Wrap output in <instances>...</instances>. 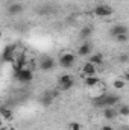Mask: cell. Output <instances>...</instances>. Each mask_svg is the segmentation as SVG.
<instances>
[{
  "mask_svg": "<svg viewBox=\"0 0 129 130\" xmlns=\"http://www.w3.org/2000/svg\"><path fill=\"white\" fill-rule=\"evenodd\" d=\"M119 101H120V98L117 97V95L106 94V95H102V97L97 98L96 101H94V104H96L97 107H112V106H115Z\"/></svg>",
  "mask_w": 129,
  "mask_h": 130,
  "instance_id": "1",
  "label": "cell"
},
{
  "mask_svg": "<svg viewBox=\"0 0 129 130\" xmlns=\"http://www.w3.org/2000/svg\"><path fill=\"white\" fill-rule=\"evenodd\" d=\"M15 79L17 80H20L21 83H28V82H31L33 79V73L31 68H21V70H17L15 71Z\"/></svg>",
  "mask_w": 129,
  "mask_h": 130,
  "instance_id": "2",
  "label": "cell"
},
{
  "mask_svg": "<svg viewBox=\"0 0 129 130\" xmlns=\"http://www.w3.org/2000/svg\"><path fill=\"white\" fill-rule=\"evenodd\" d=\"M74 62H76V56L71 52H65L59 56V65L62 68H70V67L74 65Z\"/></svg>",
  "mask_w": 129,
  "mask_h": 130,
  "instance_id": "3",
  "label": "cell"
},
{
  "mask_svg": "<svg viewBox=\"0 0 129 130\" xmlns=\"http://www.w3.org/2000/svg\"><path fill=\"white\" fill-rule=\"evenodd\" d=\"M93 14L96 17H99V18H105V17L112 15V8L109 5H97L96 8L93 9Z\"/></svg>",
  "mask_w": 129,
  "mask_h": 130,
  "instance_id": "4",
  "label": "cell"
},
{
  "mask_svg": "<svg viewBox=\"0 0 129 130\" xmlns=\"http://www.w3.org/2000/svg\"><path fill=\"white\" fill-rule=\"evenodd\" d=\"M53 67H55V59H53V58H50V56L43 58V59H41V62H40V68H41L43 71H50Z\"/></svg>",
  "mask_w": 129,
  "mask_h": 130,
  "instance_id": "5",
  "label": "cell"
},
{
  "mask_svg": "<svg viewBox=\"0 0 129 130\" xmlns=\"http://www.w3.org/2000/svg\"><path fill=\"white\" fill-rule=\"evenodd\" d=\"M82 74L85 76V77H88V76H96V65H93L91 62H85V64L82 65Z\"/></svg>",
  "mask_w": 129,
  "mask_h": 130,
  "instance_id": "6",
  "label": "cell"
},
{
  "mask_svg": "<svg viewBox=\"0 0 129 130\" xmlns=\"http://www.w3.org/2000/svg\"><path fill=\"white\" fill-rule=\"evenodd\" d=\"M21 12H23V5H20V3H12L8 8V14L9 15H18Z\"/></svg>",
  "mask_w": 129,
  "mask_h": 130,
  "instance_id": "7",
  "label": "cell"
},
{
  "mask_svg": "<svg viewBox=\"0 0 129 130\" xmlns=\"http://www.w3.org/2000/svg\"><path fill=\"white\" fill-rule=\"evenodd\" d=\"M122 33H128V27L125 26V24H115V26H112V29H111V35L115 38L117 35H122Z\"/></svg>",
  "mask_w": 129,
  "mask_h": 130,
  "instance_id": "8",
  "label": "cell"
},
{
  "mask_svg": "<svg viewBox=\"0 0 129 130\" xmlns=\"http://www.w3.org/2000/svg\"><path fill=\"white\" fill-rule=\"evenodd\" d=\"M91 44L90 42H84V44H81L79 45V48H78V53L81 55V56H88L90 53H91Z\"/></svg>",
  "mask_w": 129,
  "mask_h": 130,
  "instance_id": "9",
  "label": "cell"
},
{
  "mask_svg": "<svg viewBox=\"0 0 129 130\" xmlns=\"http://www.w3.org/2000/svg\"><path fill=\"white\" fill-rule=\"evenodd\" d=\"M103 117L105 120H114L117 117V109L112 106V107H103Z\"/></svg>",
  "mask_w": 129,
  "mask_h": 130,
  "instance_id": "10",
  "label": "cell"
},
{
  "mask_svg": "<svg viewBox=\"0 0 129 130\" xmlns=\"http://www.w3.org/2000/svg\"><path fill=\"white\" fill-rule=\"evenodd\" d=\"M90 62L93 65H102L103 64V55L102 53H93L91 56H90Z\"/></svg>",
  "mask_w": 129,
  "mask_h": 130,
  "instance_id": "11",
  "label": "cell"
},
{
  "mask_svg": "<svg viewBox=\"0 0 129 130\" xmlns=\"http://www.w3.org/2000/svg\"><path fill=\"white\" fill-rule=\"evenodd\" d=\"M97 85H99V77H96V76H88V77H85V86L94 88Z\"/></svg>",
  "mask_w": 129,
  "mask_h": 130,
  "instance_id": "12",
  "label": "cell"
},
{
  "mask_svg": "<svg viewBox=\"0 0 129 130\" xmlns=\"http://www.w3.org/2000/svg\"><path fill=\"white\" fill-rule=\"evenodd\" d=\"M91 35H93V27H90V26L82 27V29H81V32H79V36H81L82 39H88Z\"/></svg>",
  "mask_w": 129,
  "mask_h": 130,
  "instance_id": "13",
  "label": "cell"
},
{
  "mask_svg": "<svg viewBox=\"0 0 129 130\" xmlns=\"http://www.w3.org/2000/svg\"><path fill=\"white\" fill-rule=\"evenodd\" d=\"M53 100H55V98L52 97V95H49V94L46 92V95L41 98V104H43V106H50V104L53 103Z\"/></svg>",
  "mask_w": 129,
  "mask_h": 130,
  "instance_id": "14",
  "label": "cell"
},
{
  "mask_svg": "<svg viewBox=\"0 0 129 130\" xmlns=\"http://www.w3.org/2000/svg\"><path fill=\"white\" fill-rule=\"evenodd\" d=\"M112 86H114L115 89H123V88L126 86V82H125L123 79H115L114 83H112Z\"/></svg>",
  "mask_w": 129,
  "mask_h": 130,
  "instance_id": "15",
  "label": "cell"
},
{
  "mask_svg": "<svg viewBox=\"0 0 129 130\" xmlns=\"http://www.w3.org/2000/svg\"><path fill=\"white\" fill-rule=\"evenodd\" d=\"M117 115H122V117H128V115H129V106H126V104L120 106V107L117 109Z\"/></svg>",
  "mask_w": 129,
  "mask_h": 130,
  "instance_id": "16",
  "label": "cell"
},
{
  "mask_svg": "<svg viewBox=\"0 0 129 130\" xmlns=\"http://www.w3.org/2000/svg\"><path fill=\"white\" fill-rule=\"evenodd\" d=\"M70 80H73V76L71 74H62L59 77V80H58V85H64V83L70 82Z\"/></svg>",
  "mask_w": 129,
  "mask_h": 130,
  "instance_id": "17",
  "label": "cell"
},
{
  "mask_svg": "<svg viewBox=\"0 0 129 130\" xmlns=\"http://www.w3.org/2000/svg\"><path fill=\"white\" fill-rule=\"evenodd\" d=\"M73 86H74V79L70 80V82H67V83H64V85H59V89H61V91H68V89H71Z\"/></svg>",
  "mask_w": 129,
  "mask_h": 130,
  "instance_id": "18",
  "label": "cell"
},
{
  "mask_svg": "<svg viewBox=\"0 0 129 130\" xmlns=\"http://www.w3.org/2000/svg\"><path fill=\"white\" fill-rule=\"evenodd\" d=\"M0 117H2V118H5V120H9V118L12 117L11 109H2V110H0Z\"/></svg>",
  "mask_w": 129,
  "mask_h": 130,
  "instance_id": "19",
  "label": "cell"
},
{
  "mask_svg": "<svg viewBox=\"0 0 129 130\" xmlns=\"http://www.w3.org/2000/svg\"><path fill=\"white\" fill-rule=\"evenodd\" d=\"M68 130H82V126L78 121H71V123H68Z\"/></svg>",
  "mask_w": 129,
  "mask_h": 130,
  "instance_id": "20",
  "label": "cell"
},
{
  "mask_svg": "<svg viewBox=\"0 0 129 130\" xmlns=\"http://www.w3.org/2000/svg\"><path fill=\"white\" fill-rule=\"evenodd\" d=\"M115 39H117V42H120V44H125V42L128 41V33H122V35H117V36H115Z\"/></svg>",
  "mask_w": 129,
  "mask_h": 130,
  "instance_id": "21",
  "label": "cell"
},
{
  "mask_svg": "<svg viewBox=\"0 0 129 130\" xmlns=\"http://www.w3.org/2000/svg\"><path fill=\"white\" fill-rule=\"evenodd\" d=\"M102 130H114V129H112L111 126H103V127H102Z\"/></svg>",
  "mask_w": 129,
  "mask_h": 130,
  "instance_id": "22",
  "label": "cell"
},
{
  "mask_svg": "<svg viewBox=\"0 0 129 130\" xmlns=\"http://www.w3.org/2000/svg\"><path fill=\"white\" fill-rule=\"evenodd\" d=\"M2 127H3V118L0 117V129H2Z\"/></svg>",
  "mask_w": 129,
  "mask_h": 130,
  "instance_id": "23",
  "label": "cell"
},
{
  "mask_svg": "<svg viewBox=\"0 0 129 130\" xmlns=\"http://www.w3.org/2000/svg\"><path fill=\"white\" fill-rule=\"evenodd\" d=\"M0 130H8V129H5V127H2V129H0Z\"/></svg>",
  "mask_w": 129,
  "mask_h": 130,
  "instance_id": "24",
  "label": "cell"
},
{
  "mask_svg": "<svg viewBox=\"0 0 129 130\" xmlns=\"http://www.w3.org/2000/svg\"><path fill=\"white\" fill-rule=\"evenodd\" d=\"M0 36H2V33H0Z\"/></svg>",
  "mask_w": 129,
  "mask_h": 130,
  "instance_id": "25",
  "label": "cell"
}]
</instances>
